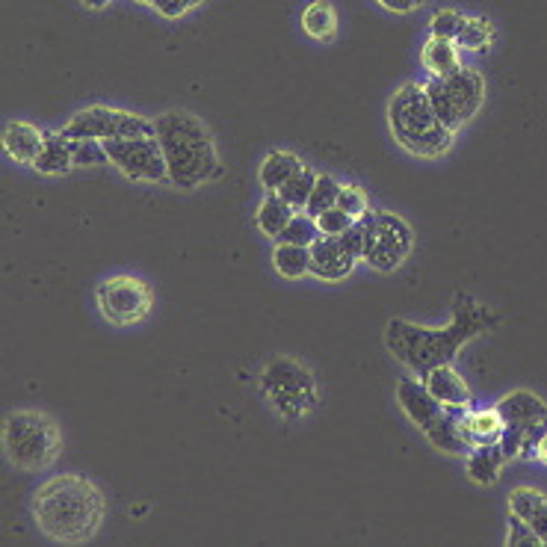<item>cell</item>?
Returning <instances> with one entry per match:
<instances>
[{
    "label": "cell",
    "mask_w": 547,
    "mask_h": 547,
    "mask_svg": "<svg viewBox=\"0 0 547 547\" xmlns=\"http://www.w3.org/2000/svg\"><path fill=\"white\" fill-rule=\"evenodd\" d=\"M494 323H497V314L491 308L477 305L471 299H459L453 311V323L447 329H423L409 320H391L385 329V346L414 376L423 379L432 367L450 364L453 355L462 349V343L491 329Z\"/></svg>",
    "instance_id": "cell-1"
},
{
    "label": "cell",
    "mask_w": 547,
    "mask_h": 547,
    "mask_svg": "<svg viewBox=\"0 0 547 547\" xmlns=\"http://www.w3.org/2000/svg\"><path fill=\"white\" fill-rule=\"evenodd\" d=\"M104 512L107 503L101 488L80 474L48 479L33 497V515L39 530L63 545L89 542L98 533Z\"/></svg>",
    "instance_id": "cell-2"
},
{
    "label": "cell",
    "mask_w": 547,
    "mask_h": 547,
    "mask_svg": "<svg viewBox=\"0 0 547 547\" xmlns=\"http://www.w3.org/2000/svg\"><path fill=\"white\" fill-rule=\"evenodd\" d=\"M157 145L163 151L169 181L178 190H196L219 172V154L207 125L184 110H169L157 122Z\"/></svg>",
    "instance_id": "cell-3"
},
{
    "label": "cell",
    "mask_w": 547,
    "mask_h": 547,
    "mask_svg": "<svg viewBox=\"0 0 547 547\" xmlns=\"http://www.w3.org/2000/svg\"><path fill=\"white\" fill-rule=\"evenodd\" d=\"M388 125L394 139L417 157H441L453 145V131H447L426 95V86L406 83L388 104Z\"/></svg>",
    "instance_id": "cell-4"
},
{
    "label": "cell",
    "mask_w": 547,
    "mask_h": 547,
    "mask_svg": "<svg viewBox=\"0 0 547 547\" xmlns=\"http://www.w3.org/2000/svg\"><path fill=\"white\" fill-rule=\"evenodd\" d=\"M60 426L42 411H12L3 423L6 459L21 471H45L60 456Z\"/></svg>",
    "instance_id": "cell-5"
},
{
    "label": "cell",
    "mask_w": 547,
    "mask_h": 547,
    "mask_svg": "<svg viewBox=\"0 0 547 547\" xmlns=\"http://www.w3.org/2000/svg\"><path fill=\"white\" fill-rule=\"evenodd\" d=\"M397 403L403 406V411L409 414L411 420L426 432V438L444 450V453H471L474 447L468 444L465 432H462V411L456 406H444L438 403L426 382L417 379H403L397 385ZM471 409V406H468Z\"/></svg>",
    "instance_id": "cell-6"
},
{
    "label": "cell",
    "mask_w": 547,
    "mask_h": 547,
    "mask_svg": "<svg viewBox=\"0 0 547 547\" xmlns=\"http://www.w3.org/2000/svg\"><path fill=\"white\" fill-rule=\"evenodd\" d=\"M429 104L447 131H459L479 113L485 101V80L477 69H459L450 77H432L426 83Z\"/></svg>",
    "instance_id": "cell-7"
},
{
    "label": "cell",
    "mask_w": 547,
    "mask_h": 547,
    "mask_svg": "<svg viewBox=\"0 0 547 547\" xmlns=\"http://www.w3.org/2000/svg\"><path fill=\"white\" fill-rule=\"evenodd\" d=\"M261 388L278 414H284L287 420H299L317 406V382L311 370L287 355L267 361L261 373Z\"/></svg>",
    "instance_id": "cell-8"
},
{
    "label": "cell",
    "mask_w": 547,
    "mask_h": 547,
    "mask_svg": "<svg viewBox=\"0 0 547 547\" xmlns=\"http://www.w3.org/2000/svg\"><path fill=\"white\" fill-rule=\"evenodd\" d=\"M364 222H367L364 261L379 273L397 270L409 258L411 246H414V234H411L409 222L403 216L385 213V210H367Z\"/></svg>",
    "instance_id": "cell-9"
},
{
    "label": "cell",
    "mask_w": 547,
    "mask_h": 547,
    "mask_svg": "<svg viewBox=\"0 0 547 547\" xmlns=\"http://www.w3.org/2000/svg\"><path fill=\"white\" fill-rule=\"evenodd\" d=\"M66 139H119V137H157L154 122L137 113L113 110V107H86L74 113L69 125L60 131Z\"/></svg>",
    "instance_id": "cell-10"
},
{
    "label": "cell",
    "mask_w": 547,
    "mask_h": 547,
    "mask_svg": "<svg viewBox=\"0 0 547 547\" xmlns=\"http://www.w3.org/2000/svg\"><path fill=\"white\" fill-rule=\"evenodd\" d=\"M151 287L134 275H113L98 287V308L116 326H134L151 311Z\"/></svg>",
    "instance_id": "cell-11"
},
{
    "label": "cell",
    "mask_w": 547,
    "mask_h": 547,
    "mask_svg": "<svg viewBox=\"0 0 547 547\" xmlns=\"http://www.w3.org/2000/svg\"><path fill=\"white\" fill-rule=\"evenodd\" d=\"M104 151L110 163L128 175L131 181H163L169 178L163 151L157 145V137H119L104 139Z\"/></svg>",
    "instance_id": "cell-12"
},
{
    "label": "cell",
    "mask_w": 547,
    "mask_h": 547,
    "mask_svg": "<svg viewBox=\"0 0 547 547\" xmlns=\"http://www.w3.org/2000/svg\"><path fill=\"white\" fill-rule=\"evenodd\" d=\"M497 414L506 426H518L524 432H547V406L530 391L506 394L497 403Z\"/></svg>",
    "instance_id": "cell-13"
},
{
    "label": "cell",
    "mask_w": 547,
    "mask_h": 547,
    "mask_svg": "<svg viewBox=\"0 0 547 547\" xmlns=\"http://www.w3.org/2000/svg\"><path fill=\"white\" fill-rule=\"evenodd\" d=\"M355 267V258L341 246L338 237H320L311 243V273L326 281L346 278Z\"/></svg>",
    "instance_id": "cell-14"
},
{
    "label": "cell",
    "mask_w": 547,
    "mask_h": 547,
    "mask_svg": "<svg viewBox=\"0 0 547 547\" xmlns=\"http://www.w3.org/2000/svg\"><path fill=\"white\" fill-rule=\"evenodd\" d=\"M429 394L444 403V406H456V409H468L471 406V391L465 385V379L450 367V364H441V367H432L426 376H423Z\"/></svg>",
    "instance_id": "cell-15"
},
{
    "label": "cell",
    "mask_w": 547,
    "mask_h": 547,
    "mask_svg": "<svg viewBox=\"0 0 547 547\" xmlns=\"http://www.w3.org/2000/svg\"><path fill=\"white\" fill-rule=\"evenodd\" d=\"M42 145H45V134L39 128H33L30 122H9L3 128V148L21 166H33Z\"/></svg>",
    "instance_id": "cell-16"
},
{
    "label": "cell",
    "mask_w": 547,
    "mask_h": 547,
    "mask_svg": "<svg viewBox=\"0 0 547 547\" xmlns=\"http://www.w3.org/2000/svg\"><path fill=\"white\" fill-rule=\"evenodd\" d=\"M509 509L512 515H518L521 521H527L539 539L547 545V497L536 488H515L509 494Z\"/></svg>",
    "instance_id": "cell-17"
},
{
    "label": "cell",
    "mask_w": 547,
    "mask_h": 547,
    "mask_svg": "<svg viewBox=\"0 0 547 547\" xmlns=\"http://www.w3.org/2000/svg\"><path fill=\"white\" fill-rule=\"evenodd\" d=\"M503 420L497 409L494 411H462V432L468 438L471 447H482V444H497L503 435Z\"/></svg>",
    "instance_id": "cell-18"
},
{
    "label": "cell",
    "mask_w": 547,
    "mask_h": 547,
    "mask_svg": "<svg viewBox=\"0 0 547 547\" xmlns=\"http://www.w3.org/2000/svg\"><path fill=\"white\" fill-rule=\"evenodd\" d=\"M299 169H302V160H299L296 154H290V151H273V154H267V160L261 163V172H258L261 187H264L267 193H278Z\"/></svg>",
    "instance_id": "cell-19"
},
{
    "label": "cell",
    "mask_w": 547,
    "mask_h": 547,
    "mask_svg": "<svg viewBox=\"0 0 547 547\" xmlns=\"http://www.w3.org/2000/svg\"><path fill=\"white\" fill-rule=\"evenodd\" d=\"M74 166V157H71V142L63 134H45V145L33 163L36 172L42 175H63Z\"/></svg>",
    "instance_id": "cell-20"
},
{
    "label": "cell",
    "mask_w": 547,
    "mask_h": 547,
    "mask_svg": "<svg viewBox=\"0 0 547 547\" xmlns=\"http://www.w3.org/2000/svg\"><path fill=\"white\" fill-rule=\"evenodd\" d=\"M503 462H506V453H503L500 441L474 447L468 453V477L479 482V485H491V482H497V474H500Z\"/></svg>",
    "instance_id": "cell-21"
},
{
    "label": "cell",
    "mask_w": 547,
    "mask_h": 547,
    "mask_svg": "<svg viewBox=\"0 0 547 547\" xmlns=\"http://www.w3.org/2000/svg\"><path fill=\"white\" fill-rule=\"evenodd\" d=\"M423 66L432 71V77H450L462 69L459 63V45L450 42V39H438L432 36L426 45H423Z\"/></svg>",
    "instance_id": "cell-22"
},
{
    "label": "cell",
    "mask_w": 547,
    "mask_h": 547,
    "mask_svg": "<svg viewBox=\"0 0 547 547\" xmlns=\"http://www.w3.org/2000/svg\"><path fill=\"white\" fill-rule=\"evenodd\" d=\"M302 27L311 39L317 42H329L338 30V15H335V6L329 0H314L305 6L302 12Z\"/></svg>",
    "instance_id": "cell-23"
},
{
    "label": "cell",
    "mask_w": 547,
    "mask_h": 547,
    "mask_svg": "<svg viewBox=\"0 0 547 547\" xmlns=\"http://www.w3.org/2000/svg\"><path fill=\"white\" fill-rule=\"evenodd\" d=\"M296 216V210L287 205L278 193H267V199L261 202L258 207V228L267 234V237H278L284 228H287V222Z\"/></svg>",
    "instance_id": "cell-24"
},
{
    "label": "cell",
    "mask_w": 547,
    "mask_h": 547,
    "mask_svg": "<svg viewBox=\"0 0 547 547\" xmlns=\"http://www.w3.org/2000/svg\"><path fill=\"white\" fill-rule=\"evenodd\" d=\"M273 264L284 278H302L305 273H311V246L275 243Z\"/></svg>",
    "instance_id": "cell-25"
},
{
    "label": "cell",
    "mask_w": 547,
    "mask_h": 547,
    "mask_svg": "<svg viewBox=\"0 0 547 547\" xmlns=\"http://www.w3.org/2000/svg\"><path fill=\"white\" fill-rule=\"evenodd\" d=\"M314 184H317V172L308 169V166H302V169L278 190V196L299 213V210L308 207V199H311V193H314Z\"/></svg>",
    "instance_id": "cell-26"
},
{
    "label": "cell",
    "mask_w": 547,
    "mask_h": 547,
    "mask_svg": "<svg viewBox=\"0 0 547 547\" xmlns=\"http://www.w3.org/2000/svg\"><path fill=\"white\" fill-rule=\"evenodd\" d=\"M323 234H320V225H317V219L314 216H308L305 210H299L290 222H287V228L275 237V243H290V246H311L314 240H320Z\"/></svg>",
    "instance_id": "cell-27"
},
{
    "label": "cell",
    "mask_w": 547,
    "mask_h": 547,
    "mask_svg": "<svg viewBox=\"0 0 547 547\" xmlns=\"http://www.w3.org/2000/svg\"><path fill=\"white\" fill-rule=\"evenodd\" d=\"M338 196H341V184H338L332 175H317V184H314V193H311V199H308L305 213L317 219L320 213L338 207Z\"/></svg>",
    "instance_id": "cell-28"
},
{
    "label": "cell",
    "mask_w": 547,
    "mask_h": 547,
    "mask_svg": "<svg viewBox=\"0 0 547 547\" xmlns=\"http://www.w3.org/2000/svg\"><path fill=\"white\" fill-rule=\"evenodd\" d=\"M494 39V27L488 18H465V27L462 33L456 36V45L465 48V51H485Z\"/></svg>",
    "instance_id": "cell-29"
},
{
    "label": "cell",
    "mask_w": 547,
    "mask_h": 547,
    "mask_svg": "<svg viewBox=\"0 0 547 547\" xmlns=\"http://www.w3.org/2000/svg\"><path fill=\"white\" fill-rule=\"evenodd\" d=\"M74 166H104L110 163L101 139H69Z\"/></svg>",
    "instance_id": "cell-30"
},
{
    "label": "cell",
    "mask_w": 547,
    "mask_h": 547,
    "mask_svg": "<svg viewBox=\"0 0 547 547\" xmlns=\"http://www.w3.org/2000/svg\"><path fill=\"white\" fill-rule=\"evenodd\" d=\"M462 27H465V15H462L459 9H438V12L432 15V21H429L432 36L450 39V42H456V36L462 33Z\"/></svg>",
    "instance_id": "cell-31"
},
{
    "label": "cell",
    "mask_w": 547,
    "mask_h": 547,
    "mask_svg": "<svg viewBox=\"0 0 547 547\" xmlns=\"http://www.w3.org/2000/svg\"><path fill=\"white\" fill-rule=\"evenodd\" d=\"M352 222L355 219L349 213H343L341 207H332V210H326V213L317 216V225H320V234L323 237H341Z\"/></svg>",
    "instance_id": "cell-32"
},
{
    "label": "cell",
    "mask_w": 547,
    "mask_h": 547,
    "mask_svg": "<svg viewBox=\"0 0 547 547\" xmlns=\"http://www.w3.org/2000/svg\"><path fill=\"white\" fill-rule=\"evenodd\" d=\"M506 545H518V547H536V545H545L542 539H539V533L527 524V521H521L518 515H512V521H509V536H506Z\"/></svg>",
    "instance_id": "cell-33"
},
{
    "label": "cell",
    "mask_w": 547,
    "mask_h": 547,
    "mask_svg": "<svg viewBox=\"0 0 547 547\" xmlns=\"http://www.w3.org/2000/svg\"><path fill=\"white\" fill-rule=\"evenodd\" d=\"M364 234H367V222H364V216L361 219H355L346 231H343L341 237V246L358 261V258H364Z\"/></svg>",
    "instance_id": "cell-34"
},
{
    "label": "cell",
    "mask_w": 547,
    "mask_h": 547,
    "mask_svg": "<svg viewBox=\"0 0 547 547\" xmlns=\"http://www.w3.org/2000/svg\"><path fill=\"white\" fill-rule=\"evenodd\" d=\"M338 207H341L343 213H349L352 219H361L367 213V196L358 187H341Z\"/></svg>",
    "instance_id": "cell-35"
},
{
    "label": "cell",
    "mask_w": 547,
    "mask_h": 547,
    "mask_svg": "<svg viewBox=\"0 0 547 547\" xmlns=\"http://www.w3.org/2000/svg\"><path fill=\"white\" fill-rule=\"evenodd\" d=\"M154 9H157L163 18H181V15H187V12L193 9V3H190V0H157Z\"/></svg>",
    "instance_id": "cell-36"
},
{
    "label": "cell",
    "mask_w": 547,
    "mask_h": 547,
    "mask_svg": "<svg viewBox=\"0 0 547 547\" xmlns=\"http://www.w3.org/2000/svg\"><path fill=\"white\" fill-rule=\"evenodd\" d=\"M385 9H391V12H411V9H417V6H423L426 0H379Z\"/></svg>",
    "instance_id": "cell-37"
},
{
    "label": "cell",
    "mask_w": 547,
    "mask_h": 547,
    "mask_svg": "<svg viewBox=\"0 0 547 547\" xmlns=\"http://www.w3.org/2000/svg\"><path fill=\"white\" fill-rule=\"evenodd\" d=\"M539 459H542V462H547V432L542 435V441H539Z\"/></svg>",
    "instance_id": "cell-38"
},
{
    "label": "cell",
    "mask_w": 547,
    "mask_h": 547,
    "mask_svg": "<svg viewBox=\"0 0 547 547\" xmlns=\"http://www.w3.org/2000/svg\"><path fill=\"white\" fill-rule=\"evenodd\" d=\"M83 3H86L89 9H104V6H107L110 0H83Z\"/></svg>",
    "instance_id": "cell-39"
},
{
    "label": "cell",
    "mask_w": 547,
    "mask_h": 547,
    "mask_svg": "<svg viewBox=\"0 0 547 547\" xmlns=\"http://www.w3.org/2000/svg\"><path fill=\"white\" fill-rule=\"evenodd\" d=\"M137 3H145V6H154L157 0H137Z\"/></svg>",
    "instance_id": "cell-40"
},
{
    "label": "cell",
    "mask_w": 547,
    "mask_h": 547,
    "mask_svg": "<svg viewBox=\"0 0 547 547\" xmlns=\"http://www.w3.org/2000/svg\"><path fill=\"white\" fill-rule=\"evenodd\" d=\"M190 3H193V9H196V6H199V3H205V0H190Z\"/></svg>",
    "instance_id": "cell-41"
}]
</instances>
